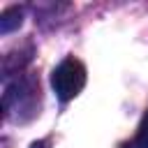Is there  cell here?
<instances>
[{
  "mask_svg": "<svg viewBox=\"0 0 148 148\" xmlns=\"http://www.w3.org/2000/svg\"><path fill=\"white\" fill-rule=\"evenodd\" d=\"M39 97V81L35 76H18L16 81L7 83L2 95V109L7 118H14V111H30L35 113V104ZM18 120V116H16Z\"/></svg>",
  "mask_w": 148,
  "mask_h": 148,
  "instance_id": "obj_1",
  "label": "cell"
},
{
  "mask_svg": "<svg viewBox=\"0 0 148 148\" xmlns=\"http://www.w3.org/2000/svg\"><path fill=\"white\" fill-rule=\"evenodd\" d=\"M51 86L60 102L74 99L86 86V67L76 58H65L51 74Z\"/></svg>",
  "mask_w": 148,
  "mask_h": 148,
  "instance_id": "obj_2",
  "label": "cell"
},
{
  "mask_svg": "<svg viewBox=\"0 0 148 148\" xmlns=\"http://www.w3.org/2000/svg\"><path fill=\"white\" fill-rule=\"evenodd\" d=\"M21 23H23V9L21 7H9V9H5L0 14V32L2 35L16 30Z\"/></svg>",
  "mask_w": 148,
  "mask_h": 148,
  "instance_id": "obj_3",
  "label": "cell"
},
{
  "mask_svg": "<svg viewBox=\"0 0 148 148\" xmlns=\"http://www.w3.org/2000/svg\"><path fill=\"white\" fill-rule=\"evenodd\" d=\"M134 146L136 148H148V109L139 123V130H136V136H134Z\"/></svg>",
  "mask_w": 148,
  "mask_h": 148,
  "instance_id": "obj_4",
  "label": "cell"
}]
</instances>
